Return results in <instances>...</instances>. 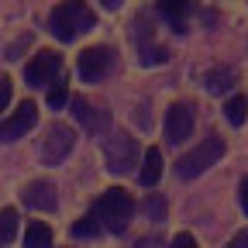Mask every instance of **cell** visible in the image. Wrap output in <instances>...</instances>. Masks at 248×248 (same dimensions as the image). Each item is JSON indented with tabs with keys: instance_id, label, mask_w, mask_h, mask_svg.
I'll use <instances>...</instances> for the list:
<instances>
[{
	"instance_id": "obj_11",
	"label": "cell",
	"mask_w": 248,
	"mask_h": 248,
	"mask_svg": "<svg viewBox=\"0 0 248 248\" xmlns=\"http://www.w3.org/2000/svg\"><path fill=\"white\" fill-rule=\"evenodd\" d=\"M21 200H24L31 210H55V203H59L55 186H52L48 179H35V183H28V186H24V193H21Z\"/></svg>"
},
{
	"instance_id": "obj_27",
	"label": "cell",
	"mask_w": 248,
	"mask_h": 248,
	"mask_svg": "<svg viewBox=\"0 0 248 248\" xmlns=\"http://www.w3.org/2000/svg\"><path fill=\"white\" fill-rule=\"evenodd\" d=\"M100 4H104V7H107V11H117V7H121V4H124V0H100Z\"/></svg>"
},
{
	"instance_id": "obj_13",
	"label": "cell",
	"mask_w": 248,
	"mask_h": 248,
	"mask_svg": "<svg viewBox=\"0 0 248 248\" xmlns=\"http://www.w3.org/2000/svg\"><path fill=\"white\" fill-rule=\"evenodd\" d=\"M159 176H162V152L159 148H148L145 152V162H141V183L145 186H155V183H159Z\"/></svg>"
},
{
	"instance_id": "obj_5",
	"label": "cell",
	"mask_w": 248,
	"mask_h": 248,
	"mask_svg": "<svg viewBox=\"0 0 248 248\" xmlns=\"http://www.w3.org/2000/svg\"><path fill=\"white\" fill-rule=\"evenodd\" d=\"M73 145H76V131L69 128V124H52L45 141H42V162L45 166H59L73 152Z\"/></svg>"
},
{
	"instance_id": "obj_26",
	"label": "cell",
	"mask_w": 248,
	"mask_h": 248,
	"mask_svg": "<svg viewBox=\"0 0 248 248\" xmlns=\"http://www.w3.org/2000/svg\"><path fill=\"white\" fill-rule=\"evenodd\" d=\"M238 200H241V210L248 214V176L241 179V193H238Z\"/></svg>"
},
{
	"instance_id": "obj_12",
	"label": "cell",
	"mask_w": 248,
	"mask_h": 248,
	"mask_svg": "<svg viewBox=\"0 0 248 248\" xmlns=\"http://www.w3.org/2000/svg\"><path fill=\"white\" fill-rule=\"evenodd\" d=\"M73 114H76V121H83V124H86L93 135H100L107 124H110V114H97V107H93L90 100H83V97H76V100H73Z\"/></svg>"
},
{
	"instance_id": "obj_18",
	"label": "cell",
	"mask_w": 248,
	"mask_h": 248,
	"mask_svg": "<svg viewBox=\"0 0 248 248\" xmlns=\"http://www.w3.org/2000/svg\"><path fill=\"white\" fill-rule=\"evenodd\" d=\"M224 117L234 124H245V117H248V97H231L228 104H224Z\"/></svg>"
},
{
	"instance_id": "obj_14",
	"label": "cell",
	"mask_w": 248,
	"mask_h": 248,
	"mask_svg": "<svg viewBox=\"0 0 248 248\" xmlns=\"http://www.w3.org/2000/svg\"><path fill=\"white\" fill-rule=\"evenodd\" d=\"M24 248H52V231H48V224H42V221H28Z\"/></svg>"
},
{
	"instance_id": "obj_24",
	"label": "cell",
	"mask_w": 248,
	"mask_h": 248,
	"mask_svg": "<svg viewBox=\"0 0 248 248\" xmlns=\"http://www.w3.org/2000/svg\"><path fill=\"white\" fill-rule=\"evenodd\" d=\"M24 45H31V35H24V38H17V42H14V45L7 48V59H21V48H24Z\"/></svg>"
},
{
	"instance_id": "obj_6",
	"label": "cell",
	"mask_w": 248,
	"mask_h": 248,
	"mask_svg": "<svg viewBox=\"0 0 248 248\" xmlns=\"http://www.w3.org/2000/svg\"><path fill=\"white\" fill-rule=\"evenodd\" d=\"M59 69H62V55L59 52H52V48H42L35 59L24 66V79H28V86H48L55 76H59Z\"/></svg>"
},
{
	"instance_id": "obj_9",
	"label": "cell",
	"mask_w": 248,
	"mask_h": 248,
	"mask_svg": "<svg viewBox=\"0 0 248 248\" xmlns=\"http://www.w3.org/2000/svg\"><path fill=\"white\" fill-rule=\"evenodd\" d=\"M193 135V107L190 104H172L166 110V138L169 145H183Z\"/></svg>"
},
{
	"instance_id": "obj_3",
	"label": "cell",
	"mask_w": 248,
	"mask_h": 248,
	"mask_svg": "<svg viewBox=\"0 0 248 248\" xmlns=\"http://www.w3.org/2000/svg\"><path fill=\"white\" fill-rule=\"evenodd\" d=\"M224 155V138L221 135H210V138H203L190 155H183V159L176 162V172L183 176V179H197V176H203L217 159Z\"/></svg>"
},
{
	"instance_id": "obj_19",
	"label": "cell",
	"mask_w": 248,
	"mask_h": 248,
	"mask_svg": "<svg viewBox=\"0 0 248 248\" xmlns=\"http://www.w3.org/2000/svg\"><path fill=\"white\" fill-rule=\"evenodd\" d=\"M104 228H100V221L93 217V210L86 214V217H79V221L73 224V238H97Z\"/></svg>"
},
{
	"instance_id": "obj_20",
	"label": "cell",
	"mask_w": 248,
	"mask_h": 248,
	"mask_svg": "<svg viewBox=\"0 0 248 248\" xmlns=\"http://www.w3.org/2000/svg\"><path fill=\"white\" fill-rule=\"evenodd\" d=\"M145 210H148L152 221H166V197H159V193L148 197V200H145Z\"/></svg>"
},
{
	"instance_id": "obj_17",
	"label": "cell",
	"mask_w": 248,
	"mask_h": 248,
	"mask_svg": "<svg viewBox=\"0 0 248 248\" xmlns=\"http://www.w3.org/2000/svg\"><path fill=\"white\" fill-rule=\"evenodd\" d=\"M159 11L176 21V31H186L183 28V14L190 11V0H159Z\"/></svg>"
},
{
	"instance_id": "obj_8",
	"label": "cell",
	"mask_w": 248,
	"mask_h": 248,
	"mask_svg": "<svg viewBox=\"0 0 248 248\" xmlns=\"http://www.w3.org/2000/svg\"><path fill=\"white\" fill-rule=\"evenodd\" d=\"M35 124H38V107L31 104V100H24L7 121H0V141H17V138H24Z\"/></svg>"
},
{
	"instance_id": "obj_4",
	"label": "cell",
	"mask_w": 248,
	"mask_h": 248,
	"mask_svg": "<svg viewBox=\"0 0 248 248\" xmlns=\"http://www.w3.org/2000/svg\"><path fill=\"white\" fill-rule=\"evenodd\" d=\"M104 159H107V169L117 172V176H128L135 172L138 166V141L131 135H114L104 148Z\"/></svg>"
},
{
	"instance_id": "obj_22",
	"label": "cell",
	"mask_w": 248,
	"mask_h": 248,
	"mask_svg": "<svg viewBox=\"0 0 248 248\" xmlns=\"http://www.w3.org/2000/svg\"><path fill=\"white\" fill-rule=\"evenodd\" d=\"M169 248H200V245H197V238H193V234H186V231H183V234H176V238H172V245H169Z\"/></svg>"
},
{
	"instance_id": "obj_23",
	"label": "cell",
	"mask_w": 248,
	"mask_h": 248,
	"mask_svg": "<svg viewBox=\"0 0 248 248\" xmlns=\"http://www.w3.org/2000/svg\"><path fill=\"white\" fill-rule=\"evenodd\" d=\"M7 104H11V79L0 76V110H4Z\"/></svg>"
},
{
	"instance_id": "obj_7",
	"label": "cell",
	"mask_w": 248,
	"mask_h": 248,
	"mask_svg": "<svg viewBox=\"0 0 248 248\" xmlns=\"http://www.w3.org/2000/svg\"><path fill=\"white\" fill-rule=\"evenodd\" d=\"M110 66H114V48H107V45H93V48H86L79 55V76H83V83H100L110 73Z\"/></svg>"
},
{
	"instance_id": "obj_1",
	"label": "cell",
	"mask_w": 248,
	"mask_h": 248,
	"mask_svg": "<svg viewBox=\"0 0 248 248\" xmlns=\"http://www.w3.org/2000/svg\"><path fill=\"white\" fill-rule=\"evenodd\" d=\"M97 28V14L86 7V0H62L48 14V31L59 42H76L79 35Z\"/></svg>"
},
{
	"instance_id": "obj_16",
	"label": "cell",
	"mask_w": 248,
	"mask_h": 248,
	"mask_svg": "<svg viewBox=\"0 0 248 248\" xmlns=\"http://www.w3.org/2000/svg\"><path fill=\"white\" fill-rule=\"evenodd\" d=\"M14 234H17V210L4 207V210H0V245H11Z\"/></svg>"
},
{
	"instance_id": "obj_10",
	"label": "cell",
	"mask_w": 248,
	"mask_h": 248,
	"mask_svg": "<svg viewBox=\"0 0 248 248\" xmlns=\"http://www.w3.org/2000/svg\"><path fill=\"white\" fill-rule=\"evenodd\" d=\"M135 45H138V62L141 66H162L169 59V52L162 45L152 42V28L145 21H135Z\"/></svg>"
},
{
	"instance_id": "obj_2",
	"label": "cell",
	"mask_w": 248,
	"mask_h": 248,
	"mask_svg": "<svg viewBox=\"0 0 248 248\" xmlns=\"http://www.w3.org/2000/svg\"><path fill=\"white\" fill-rule=\"evenodd\" d=\"M93 217L100 221V228H107L114 234L128 231L131 217H135V197L128 190H121V186H110V190L93 203Z\"/></svg>"
},
{
	"instance_id": "obj_21",
	"label": "cell",
	"mask_w": 248,
	"mask_h": 248,
	"mask_svg": "<svg viewBox=\"0 0 248 248\" xmlns=\"http://www.w3.org/2000/svg\"><path fill=\"white\" fill-rule=\"evenodd\" d=\"M69 100V93H66V83H62V79H55V86L48 90V107L52 110H59L62 104H66Z\"/></svg>"
},
{
	"instance_id": "obj_25",
	"label": "cell",
	"mask_w": 248,
	"mask_h": 248,
	"mask_svg": "<svg viewBox=\"0 0 248 248\" xmlns=\"http://www.w3.org/2000/svg\"><path fill=\"white\" fill-rule=\"evenodd\" d=\"M224 248H248V231H238V234H234Z\"/></svg>"
},
{
	"instance_id": "obj_15",
	"label": "cell",
	"mask_w": 248,
	"mask_h": 248,
	"mask_svg": "<svg viewBox=\"0 0 248 248\" xmlns=\"http://www.w3.org/2000/svg\"><path fill=\"white\" fill-rule=\"evenodd\" d=\"M203 86L210 90V93H228L231 86H234V69H210L207 73V79H203Z\"/></svg>"
}]
</instances>
